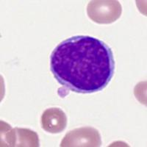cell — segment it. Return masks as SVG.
<instances>
[{
  "label": "cell",
  "mask_w": 147,
  "mask_h": 147,
  "mask_svg": "<svg viewBox=\"0 0 147 147\" xmlns=\"http://www.w3.org/2000/svg\"><path fill=\"white\" fill-rule=\"evenodd\" d=\"M41 126L43 129L52 134L63 132L67 125V117L61 109L52 107L44 110L41 115Z\"/></svg>",
  "instance_id": "cell-5"
},
{
  "label": "cell",
  "mask_w": 147,
  "mask_h": 147,
  "mask_svg": "<svg viewBox=\"0 0 147 147\" xmlns=\"http://www.w3.org/2000/svg\"><path fill=\"white\" fill-rule=\"evenodd\" d=\"M121 13V5L115 0H93L87 6L89 18L101 24L113 23L120 18Z\"/></svg>",
  "instance_id": "cell-2"
},
{
  "label": "cell",
  "mask_w": 147,
  "mask_h": 147,
  "mask_svg": "<svg viewBox=\"0 0 147 147\" xmlns=\"http://www.w3.org/2000/svg\"><path fill=\"white\" fill-rule=\"evenodd\" d=\"M3 127H1V138L3 139V146L7 144L8 146H39L38 136L35 132L30 130L29 129L14 128L12 129L10 125L6 124L5 127L4 122Z\"/></svg>",
  "instance_id": "cell-3"
},
{
  "label": "cell",
  "mask_w": 147,
  "mask_h": 147,
  "mask_svg": "<svg viewBox=\"0 0 147 147\" xmlns=\"http://www.w3.org/2000/svg\"><path fill=\"white\" fill-rule=\"evenodd\" d=\"M102 145L99 131L90 127L74 129L64 136L61 147H97Z\"/></svg>",
  "instance_id": "cell-4"
},
{
  "label": "cell",
  "mask_w": 147,
  "mask_h": 147,
  "mask_svg": "<svg viewBox=\"0 0 147 147\" xmlns=\"http://www.w3.org/2000/svg\"><path fill=\"white\" fill-rule=\"evenodd\" d=\"M50 70L57 82L73 91H100L113 77V53L102 40L74 36L55 47L50 56Z\"/></svg>",
  "instance_id": "cell-1"
}]
</instances>
